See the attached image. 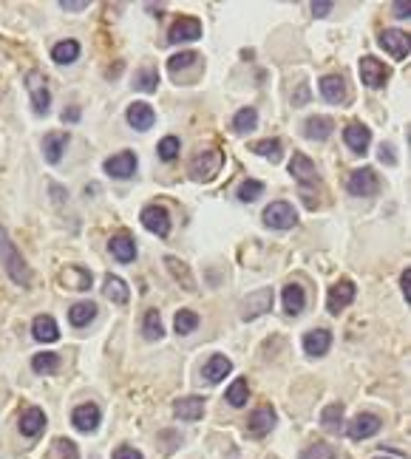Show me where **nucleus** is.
I'll list each match as a JSON object with an SVG mask.
<instances>
[{
  "label": "nucleus",
  "instance_id": "obj_1",
  "mask_svg": "<svg viewBox=\"0 0 411 459\" xmlns=\"http://www.w3.org/2000/svg\"><path fill=\"white\" fill-rule=\"evenodd\" d=\"M0 264H4L6 275L18 284V287H29L32 284V270L29 264L23 261V256L18 253V247L12 244L6 227H0Z\"/></svg>",
  "mask_w": 411,
  "mask_h": 459
},
{
  "label": "nucleus",
  "instance_id": "obj_2",
  "mask_svg": "<svg viewBox=\"0 0 411 459\" xmlns=\"http://www.w3.org/2000/svg\"><path fill=\"white\" fill-rule=\"evenodd\" d=\"M222 165H225V153L219 148H208L190 159V173L196 181H210L216 179V173H222Z\"/></svg>",
  "mask_w": 411,
  "mask_h": 459
},
{
  "label": "nucleus",
  "instance_id": "obj_3",
  "mask_svg": "<svg viewBox=\"0 0 411 459\" xmlns=\"http://www.w3.org/2000/svg\"><path fill=\"white\" fill-rule=\"evenodd\" d=\"M295 221H298V213L290 201H273L264 210V224L273 230H290V227H295Z\"/></svg>",
  "mask_w": 411,
  "mask_h": 459
},
{
  "label": "nucleus",
  "instance_id": "obj_4",
  "mask_svg": "<svg viewBox=\"0 0 411 459\" xmlns=\"http://www.w3.org/2000/svg\"><path fill=\"white\" fill-rule=\"evenodd\" d=\"M142 227L148 230V233L159 236V239H167L170 236V213L159 204H150L142 210Z\"/></svg>",
  "mask_w": 411,
  "mask_h": 459
},
{
  "label": "nucleus",
  "instance_id": "obj_5",
  "mask_svg": "<svg viewBox=\"0 0 411 459\" xmlns=\"http://www.w3.org/2000/svg\"><path fill=\"white\" fill-rule=\"evenodd\" d=\"M290 173H292V179H295L301 187H304V193H306L309 187L321 184V176H318V170H315L312 159H309V156H304V153H295V156L290 159Z\"/></svg>",
  "mask_w": 411,
  "mask_h": 459
},
{
  "label": "nucleus",
  "instance_id": "obj_6",
  "mask_svg": "<svg viewBox=\"0 0 411 459\" xmlns=\"http://www.w3.org/2000/svg\"><path fill=\"white\" fill-rule=\"evenodd\" d=\"M270 309H273V290L264 287V290H256V292H250V295L244 298V304H242V318H244V321H256V318H261V315L270 312Z\"/></svg>",
  "mask_w": 411,
  "mask_h": 459
},
{
  "label": "nucleus",
  "instance_id": "obj_7",
  "mask_svg": "<svg viewBox=\"0 0 411 459\" xmlns=\"http://www.w3.org/2000/svg\"><path fill=\"white\" fill-rule=\"evenodd\" d=\"M377 190H380V179H377V173H374L371 167H360V170H355V173L349 176V193H352V196L369 198V196H374Z\"/></svg>",
  "mask_w": 411,
  "mask_h": 459
},
{
  "label": "nucleus",
  "instance_id": "obj_8",
  "mask_svg": "<svg viewBox=\"0 0 411 459\" xmlns=\"http://www.w3.org/2000/svg\"><path fill=\"white\" fill-rule=\"evenodd\" d=\"M388 77H391V71H388L377 57L366 54V57L360 60V80H363V85H369V88H380V85H386Z\"/></svg>",
  "mask_w": 411,
  "mask_h": 459
},
{
  "label": "nucleus",
  "instance_id": "obj_9",
  "mask_svg": "<svg viewBox=\"0 0 411 459\" xmlns=\"http://www.w3.org/2000/svg\"><path fill=\"white\" fill-rule=\"evenodd\" d=\"M105 173L111 179H131L136 173V153L133 150H122L105 159Z\"/></svg>",
  "mask_w": 411,
  "mask_h": 459
},
{
  "label": "nucleus",
  "instance_id": "obj_10",
  "mask_svg": "<svg viewBox=\"0 0 411 459\" xmlns=\"http://www.w3.org/2000/svg\"><path fill=\"white\" fill-rule=\"evenodd\" d=\"M29 94H32V105H35V114H40V117H46L49 114V108H52V94H49V85H46V80H43V74H37V71H32L29 74Z\"/></svg>",
  "mask_w": 411,
  "mask_h": 459
},
{
  "label": "nucleus",
  "instance_id": "obj_11",
  "mask_svg": "<svg viewBox=\"0 0 411 459\" xmlns=\"http://www.w3.org/2000/svg\"><path fill=\"white\" fill-rule=\"evenodd\" d=\"M201 37V20L198 18H179L170 32H167V40L170 43H190V40H198Z\"/></svg>",
  "mask_w": 411,
  "mask_h": 459
},
{
  "label": "nucleus",
  "instance_id": "obj_12",
  "mask_svg": "<svg viewBox=\"0 0 411 459\" xmlns=\"http://www.w3.org/2000/svg\"><path fill=\"white\" fill-rule=\"evenodd\" d=\"M352 301H355V284H352V281H338L335 287H329L326 309H329L332 315H340V309H346Z\"/></svg>",
  "mask_w": 411,
  "mask_h": 459
},
{
  "label": "nucleus",
  "instance_id": "obj_13",
  "mask_svg": "<svg viewBox=\"0 0 411 459\" xmlns=\"http://www.w3.org/2000/svg\"><path fill=\"white\" fill-rule=\"evenodd\" d=\"M273 425H275V411H273L270 405H261V408H256V411L250 414V419H247V434H250L253 439H261V436H267V434L273 431Z\"/></svg>",
  "mask_w": 411,
  "mask_h": 459
},
{
  "label": "nucleus",
  "instance_id": "obj_14",
  "mask_svg": "<svg viewBox=\"0 0 411 459\" xmlns=\"http://www.w3.org/2000/svg\"><path fill=\"white\" fill-rule=\"evenodd\" d=\"M377 431H380V417H374V414H357V417L346 425V434H349V439H355V442L369 439V436H374Z\"/></svg>",
  "mask_w": 411,
  "mask_h": 459
},
{
  "label": "nucleus",
  "instance_id": "obj_15",
  "mask_svg": "<svg viewBox=\"0 0 411 459\" xmlns=\"http://www.w3.org/2000/svg\"><path fill=\"white\" fill-rule=\"evenodd\" d=\"M100 417H102V414H100V408H97L94 403H83V405H77V408L71 411V422H74V428L83 431V434L97 431Z\"/></svg>",
  "mask_w": 411,
  "mask_h": 459
},
{
  "label": "nucleus",
  "instance_id": "obj_16",
  "mask_svg": "<svg viewBox=\"0 0 411 459\" xmlns=\"http://www.w3.org/2000/svg\"><path fill=\"white\" fill-rule=\"evenodd\" d=\"M380 46H383L394 60H405V57H408V35H403L400 29H386V32H380Z\"/></svg>",
  "mask_w": 411,
  "mask_h": 459
},
{
  "label": "nucleus",
  "instance_id": "obj_17",
  "mask_svg": "<svg viewBox=\"0 0 411 459\" xmlns=\"http://www.w3.org/2000/svg\"><path fill=\"white\" fill-rule=\"evenodd\" d=\"M343 142H346V148L352 153H366L369 145H371V131L366 125H360V122H352L343 131Z\"/></svg>",
  "mask_w": 411,
  "mask_h": 459
},
{
  "label": "nucleus",
  "instance_id": "obj_18",
  "mask_svg": "<svg viewBox=\"0 0 411 459\" xmlns=\"http://www.w3.org/2000/svg\"><path fill=\"white\" fill-rule=\"evenodd\" d=\"M125 119H128V125H131L133 131H150L153 122H156V114H153V108H150L148 102H133V105L128 108Z\"/></svg>",
  "mask_w": 411,
  "mask_h": 459
},
{
  "label": "nucleus",
  "instance_id": "obj_19",
  "mask_svg": "<svg viewBox=\"0 0 411 459\" xmlns=\"http://www.w3.org/2000/svg\"><path fill=\"white\" fill-rule=\"evenodd\" d=\"M173 414L181 419V422H196L204 417V400L201 397H181L173 403Z\"/></svg>",
  "mask_w": 411,
  "mask_h": 459
},
{
  "label": "nucleus",
  "instance_id": "obj_20",
  "mask_svg": "<svg viewBox=\"0 0 411 459\" xmlns=\"http://www.w3.org/2000/svg\"><path fill=\"white\" fill-rule=\"evenodd\" d=\"M68 148V133L66 131H54V133H46L43 139V156L49 165H57L63 159V150Z\"/></svg>",
  "mask_w": 411,
  "mask_h": 459
},
{
  "label": "nucleus",
  "instance_id": "obj_21",
  "mask_svg": "<svg viewBox=\"0 0 411 459\" xmlns=\"http://www.w3.org/2000/svg\"><path fill=\"white\" fill-rule=\"evenodd\" d=\"M60 284L66 290H77V292H85L91 290V273L85 267H66L60 273Z\"/></svg>",
  "mask_w": 411,
  "mask_h": 459
},
{
  "label": "nucleus",
  "instance_id": "obj_22",
  "mask_svg": "<svg viewBox=\"0 0 411 459\" xmlns=\"http://www.w3.org/2000/svg\"><path fill=\"white\" fill-rule=\"evenodd\" d=\"M329 346H332V335H329L326 329H312V332L304 335V352H306L309 357H321V354H326Z\"/></svg>",
  "mask_w": 411,
  "mask_h": 459
},
{
  "label": "nucleus",
  "instance_id": "obj_23",
  "mask_svg": "<svg viewBox=\"0 0 411 459\" xmlns=\"http://www.w3.org/2000/svg\"><path fill=\"white\" fill-rule=\"evenodd\" d=\"M230 371H233V363L225 354H213L208 363H204V369H201V374H204V380H208V383H222Z\"/></svg>",
  "mask_w": 411,
  "mask_h": 459
},
{
  "label": "nucleus",
  "instance_id": "obj_24",
  "mask_svg": "<svg viewBox=\"0 0 411 459\" xmlns=\"http://www.w3.org/2000/svg\"><path fill=\"white\" fill-rule=\"evenodd\" d=\"M32 335H35V340H40V343H54V340H60V329H57V323H54L52 315H37V318L32 321Z\"/></svg>",
  "mask_w": 411,
  "mask_h": 459
},
{
  "label": "nucleus",
  "instance_id": "obj_25",
  "mask_svg": "<svg viewBox=\"0 0 411 459\" xmlns=\"http://www.w3.org/2000/svg\"><path fill=\"white\" fill-rule=\"evenodd\" d=\"M108 247H111V253H114V258H117L119 264H131V261L136 258V242H133L128 233L114 236Z\"/></svg>",
  "mask_w": 411,
  "mask_h": 459
},
{
  "label": "nucleus",
  "instance_id": "obj_26",
  "mask_svg": "<svg viewBox=\"0 0 411 459\" xmlns=\"http://www.w3.org/2000/svg\"><path fill=\"white\" fill-rule=\"evenodd\" d=\"M43 428H46V414H43V408L32 405V408H26V411L20 414V434H23V436H37Z\"/></svg>",
  "mask_w": 411,
  "mask_h": 459
},
{
  "label": "nucleus",
  "instance_id": "obj_27",
  "mask_svg": "<svg viewBox=\"0 0 411 459\" xmlns=\"http://www.w3.org/2000/svg\"><path fill=\"white\" fill-rule=\"evenodd\" d=\"M321 97L326 100V102H343L346 100V80L343 77H338V74H329V77H323L321 80Z\"/></svg>",
  "mask_w": 411,
  "mask_h": 459
},
{
  "label": "nucleus",
  "instance_id": "obj_28",
  "mask_svg": "<svg viewBox=\"0 0 411 459\" xmlns=\"http://www.w3.org/2000/svg\"><path fill=\"white\" fill-rule=\"evenodd\" d=\"M332 119L329 117H309L306 119V125H304V133H306V139H312V142H323V139H329L332 136Z\"/></svg>",
  "mask_w": 411,
  "mask_h": 459
},
{
  "label": "nucleus",
  "instance_id": "obj_29",
  "mask_svg": "<svg viewBox=\"0 0 411 459\" xmlns=\"http://www.w3.org/2000/svg\"><path fill=\"white\" fill-rule=\"evenodd\" d=\"M281 301H284V312L287 315H298L304 309V304H306V292H304L301 284H287Z\"/></svg>",
  "mask_w": 411,
  "mask_h": 459
},
{
  "label": "nucleus",
  "instance_id": "obj_30",
  "mask_svg": "<svg viewBox=\"0 0 411 459\" xmlns=\"http://www.w3.org/2000/svg\"><path fill=\"white\" fill-rule=\"evenodd\" d=\"M94 318H97V304H91V301H80V304H74V306L68 309V323H71L74 329L88 326Z\"/></svg>",
  "mask_w": 411,
  "mask_h": 459
},
{
  "label": "nucleus",
  "instance_id": "obj_31",
  "mask_svg": "<svg viewBox=\"0 0 411 459\" xmlns=\"http://www.w3.org/2000/svg\"><path fill=\"white\" fill-rule=\"evenodd\" d=\"M102 292H105V298L108 301H114V304H128V298H131V292H128V284L122 281V278H117V275H105V287H102Z\"/></svg>",
  "mask_w": 411,
  "mask_h": 459
},
{
  "label": "nucleus",
  "instance_id": "obj_32",
  "mask_svg": "<svg viewBox=\"0 0 411 459\" xmlns=\"http://www.w3.org/2000/svg\"><path fill=\"white\" fill-rule=\"evenodd\" d=\"M80 57V43L77 40H60L54 49H52V60L57 63V66H68V63H74Z\"/></svg>",
  "mask_w": 411,
  "mask_h": 459
},
{
  "label": "nucleus",
  "instance_id": "obj_33",
  "mask_svg": "<svg viewBox=\"0 0 411 459\" xmlns=\"http://www.w3.org/2000/svg\"><path fill=\"white\" fill-rule=\"evenodd\" d=\"M233 408H242V405H247V400H250V386H247V380L244 377H236L233 383H230V388H227V397H225Z\"/></svg>",
  "mask_w": 411,
  "mask_h": 459
},
{
  "label": "nucleus",
  "instance_id": "obj_34",
  "mask_svg": "<svg viewBox=\"0 0 411 459\" xmlns=\"http://www.w3.org/2000/svg\"><path fill=\"white\" fill-rule=\"evenodd\" d=\"M142 335L148 340H159L165 335V326H162V318H159L156 309H148L145 312V318H142Z\"/></svg>",
  "mask_w": 411,
  "mask_h": 459
},
{
  "label": "nucleus",
  "instance_id": "obj_35",
  "mask_svg": "<svg viewBox=\"0 0 411 459\" xmlns=\"http://www.w3.org/2000/svg\"><path fill=\"white\" fill-rule=\"evenodd\" d=\"M321 425L326 431H340V425H343V405L340 403H329L321 411Z\"/></svg>",
  "mask_w": 411,
  "mask_h": 459
},
{
  "label": "nucleus",
  "instance_id": "obj_36",
  "mask_svg": "<svg viewBox=\"0 0 411 459\" xmlns=\"http://www.w3.org/2000/svg\"><path fill=\"white\" fill-rule=\"evenodd\" d=\"M256 125H258V111H256V108H242V111L233 117V131H236V133L256 131Z\"/></svg>",
  "mask_w": 411,
  "mask_h": 459
},
{
  "label": "nucleus",
  "instance_id": "obj_37",
  "mask_svg": "<svg viewBox=\"0 0 411 459\" xmlns=\"http://www.w3.org/2000/svg\"><path fill=\"white\" fill-rule=\"evenodd\" d=\"M173 326H176V332H179V335H190V332H196V329H198V315H196V312H190V309H181V312H176Z\"/></svg>",
  "mask_w": 411,
  "mask_h": 459
},
{
  "label": "nucleus",
  "instance_id": "obj_38",
  "mask_svg": "<svg viewBox=\"0 0 411 459\" xmlns=\"http://www.w3.org/2000/svg\"><path fill=\"white\" fill-rule=\"evenodd\" d=\"M57 366H60V357L54 352H43V354L32 357V369L37 374H52V371H57Z\"/></svg>",
  "mask_w": 411,
  "mask_h": 459
},
{
  "label": "nucleus",
  "instance_id": "obj_39",
  "mask_svg": "<svg viewBox=\"0 0 411 459\" xmlns=\"http://www.w3.org/2000/svg\"><path fill=\"white\" fill-rule=\"evenodd\" d=\"M198 63V54L196 52H181V54H173L170 60H167V71L176 77L179 71H184V68H190V66H196Z\"/></svg>",
  "mask_w": 411,
  "mask_h": 459
},
{
  "label": "nucleus",
  "instance_id": "obj_40",
  "mask_svg": "<svg viewBox=\"0 0 411 459\" xmlns=\"http://www.w3.org/2000/svg\"><path fill=\"white\" fill-rule=\"evenodd\" d=\"M165 264H167V270L176 275V281H181V278H184V290H187V292H193V290H196V284H193V278H190V270H187V267H184L179 258L167 256V258H165Z\"/></svg>",
  "mask_w": 411,
  "mask_h": 459
},
{
  "label": "nucleus",
  "instance_id": "obj_41",
  "mask_svg": "<svg viewBox=\"0 0 411 459\" xmlns=\"http://www.w3.org/2000/svg\"><path fill=\"white\" fill-rule=\"evenodd\" d=\"M264 193V184L258 181V179H247V181H242V187H239V201H244V204H250V201H256L258 196Z\"/></svg>",
  "mask_w": 411,
  "mask_h": 459
},
{
  "label": "nucleus",
  "instance_id": "obj_42",
  "mask_svg": "<svg viewBox=\"0 0 411 459\" xmlns=\"http://www.w3.org/2000/svg\"><path fill=\"white\" fill-rule=\"evenodd\" d=\"M179 150H181V145H179L176 136H165V139L156 145V153H159L162 162H173V159L179 156Z\"/></svg>",
  "mask_w": 411,
  "mask_h": 459
},
{
  "label": "nucleus",
  "instance_id": "obj_43",
  "mask_svg": "<svg viewBox=\"0 0 411 459\" xmlns=\"http://www.w3.org/2000/svg\"><path fill=\"white\" fill-rule=\"evenodd\" d=\"M253 150H256L258 156H267V159H273V162H281V142H278V139H261V142L253 145Z\"/></svg>",
  "mask_w": 411,
  "mask_h": 459
},
{
  "label": "nucleus",
  "instance_id": "obj_44",
  "mask_svg": "<svg viewBox=\"0 0 411 459\" xmlns=\"http://www.w3.org/2000/svg\"><path fill=\"white\" fill-rule=\"evenodd\" d=\"M156 83H159V74L153 71V68H142V71H136V88L139 91H145V94H153L156 91Z\"/></svg>",
  "mask_w": 411,
  "mask_h": 459
},
{
  "label": "nucleus",
  "instance_id": "obj_45",
  "mask_svg": "<svg viewBox=\"0 0 411 459\" xmlns=\"http://www.w3.org/2000/svg\"><path fill=\"white\" fill-rule=\"evenodd\" d=\"M301 459H335V451L326 442H315L301 453Z\"/></svg>",
  "mask_w": 411,
  "mask_h": 459
},
{
  "label": "nucleus",
  "instance_id": "obj_46",
  "mask_svg": "<svg viewBox=\"0 0 411 459\" xmlns=\"http://www.w3.org/2000/svg\"><path fill=\"white\" fill-rule=\"evenodd\" d=\"M54 459H80V451L71 439H54Z\"/></svg>",
  "mask_w": 411,
  "mask_h": 459
},
{
  "label": "nucleus",
  "instance_id": "obj_47",
  "mask_svg": "<svg viewBox=\"0 0 411 459\" xmlns=\"http://www.w3.org/2000/svg\"><path fill=\"white\" fill-rule=\"evenodd\" d=\"M111 459H145L136 448H131V445H119L117 451H114V456Z\"/></svg>",
  "mask_w": 411,
  "mask_h": 459
},
{
  "label": "nucleus",
  "instance_id": "obj_48",
  "mask_svg": "<svg viewBox=\"0 0 411 459\" xmlns=\"http://www.w3.org/2000/svg\"><path fill=\"white\" fill-rule=\"evenodd\" d=\"M60 9L63 12H85L88 0H60Z\"/></svg>",
  "mask_w": 411,
  "mask_h": 459
},
{
  "label": "nucleus",
  "instance_id": "obj_49",
  "mask_svg": "<svg viewBox=\"0 0 411 459\" xmlns=\"http://www.w3.org/2000/svg\"><path fill=\"white\" fill-rule=\"evenodd\" d=\"M391 12H394V18H408L411 15V4H408V0H397V4H391Z\"/></svg>",
  "mask_w": 411,
  "mask_h": 459
},
{
  "label": "nucleus",
  "instance_id": "obj_50",
  "mask_svg": "<svg viewBox=\"0 0 411 459\" xmlns=\"http://www.w3.org/2000/svg\"><path fill=\"white\" fill-rule=\"evenodd\" d=\"M400 290H403V298L408 301V298H411V270H403V275H400Z\"/></svg>",
  "mask_w": 411,
  "mask_h": 459
},
{
  "label": "nucleus",
  "instance_id": "obj_51",
  "mask_svg": "<svg viewBox=\"0 0 411 459\" xmlns=\"http://www.w3.org/2000/svg\"><path fill=\"white\" fill-rule=\"evenodd\" d=\"M332 12V4H326V0H321V4H312V15L315 18H326Z\"/></svg>",
  "mask_w": 411,
  "mask_h": 459
},
{
  "label": "nucleus",
  "instance_id": "obj_52",
  "mask_svg": "<svg viewBox=\"0 0 411 459\" xmlns=\"http://www.w3.org/2000/svg\"><path fill=\"white\" fill-rule=\"evenodd\" d=\"M380 162H386V165H394L397 162L394 153H391V145H380Z\"/></svg>",
  "mask_w": 411,
  "mask_h": 459
},
{
  "label": "nucleus",
  "instance_id": "obj_53",
  "mask_svg": "<svg viewBox=\"0 0 411 459\" xmlns=\"http://www.w3.org/2000/svg\"><path fill=\"white\" fill-rule=\"evenodd\" d=\"M63 119H66V122H68V119H80V111H66Z\"/></svg>",
  "mask_w": 411,
  "mask_h": 459
},
{
  "label": "nucleus",
  "instance_id": "obj_54",
  "mask_svg": "<svg viewBox=\"0 0 411 459\" xmlns=\"http://www.w3.org/2000/svg\"><path fill=\"white\" fill-rule=\"evenodd\" d=\"M374 459H386V456H374Z\"/></svg>",
  "mask_w": 411,
  "mask_h": 459
}]
</instances>
